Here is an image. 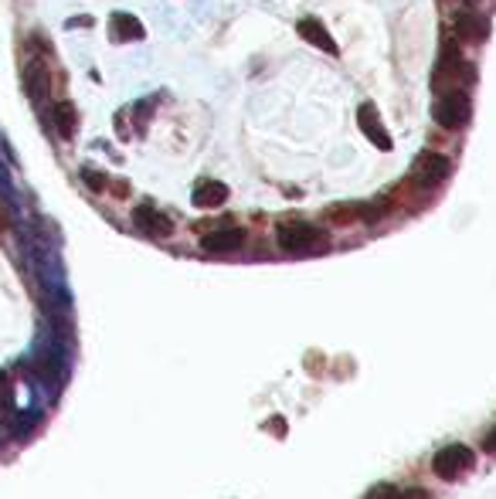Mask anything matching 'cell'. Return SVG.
Wrapping results in <instances>:
<instances>
[{
    "label": "cell",
    "mask_w": 496,
    "mask_h": 499,
    "mask_svg": "<svg viewBox=\"0 0 496 499\" xmlns=\"http://www.w3.org/2000/svg\"><path fill=\"white\" fill-rule=\"evenodd\" d=\"M275 238H279V248L289 255H310V252L327 248V235L310 221H286V225H279Z\"/></svg>",
    "instance_id": "cell-1"
},
{
    "label": "cell",
    "mask_w": 496,
    "mask_h": 499,
    "mask_svg": "<svg viewBox=\"0 0 496 499\" xmlns=\"http://www.w3.org/2000/svg\"><path fill=\"white\" fill-rule=\"evenodd\" d=\"M470 115H472V105L466 89H449L442 99L435 103V123L445 129H462L470 123Z\"/></svg>",
    "instance_id": "cell-2"
},
{
    "label": "cell",
    "mask_w": 496,
    "mask_h": 499,
    "mask_svg": "<svg viewBox=\"0 0 496 499\" xmlns=\"http://www.w3.org/2000/svg\"><path fill=\"white\" fill-rule=\"evenodd\" d=\"M432 469H435V475H442V479H459L466 469H472V448L445 445L442 452L432 459Z\"/></svg>",
    "instance_id": "cell-3"
},
{
    "label": "cell",
    "mask_w": 496,
    "mask_h": 499,
    "mask_svg": "<svg viewBox=\"0 0 496 499\" xmlns=\"http://www.w3.org/2000/svg\"><path fill=\"white\" fill-rule=\"evenodd\" d=\"M449 177V156L442 154H422L415 164V180L422 187H439L442 180Z\"/></svg>",
    "instance_id": "cell-4"
},
{
    "label": "cell",
    "mask_w": 496,
    "mask_h": 499,
    "mask_svg": "<svg viewBox=\"0 0 496 499\" xmlns=\"http://www.w3.org/2000/svg\"><path fill=\"white\" fill-rule=\"evenodd\" d=\"M242 245H245V231L242 228H218L201 238V248L211 252V255H228V252H238Z\"/></svg>",
    "instance_id": "cell-5"
},
{
    "label": "cell",
    "mask_w": 496,
    "mask_h": 499,
    "mask_svg": "<svg viewBox=\"0 0 496 499\" xmlns=\"http://www.w3.org/2000/svg\"><path fill=\"white\" fill-rule=\"evenodd\" d=\"M357 123H361V129H364V136L378 150H392V136H388V129H384V123H381L378 115V105L374 103H364L361 105V113H357Z\"/></svg>",
    "instance_id": "cell-6"
},
{
    "label": "cell",
    "mask_w": 496,
    "mask_h": 499,
    "mask_svg": "<svg viewBox=\"0 0 496 499\" xmlns=\"http://www.w3.org/2000/svg\"><path fill=\"white\" fill-rule=\"evenodd\" d=\"M133 221H136V228L146 231V235H154V238H167V235H174V221H170L164 211H157V207H150V205L136 207V211H133Z\"/></svg>",
    "instance_id": "cell-7"
},
{
    "label": "cell",
    "mask_w": 496,
    "mask_h": 499,
    "mask_svg": "<svg viewBox=\"0 0 496 499\" xmlns=\"http://www.w3.org/2000/svg\"><path fill=\"white\" fill-rule=\"evenodd\" d=\"M456 35L459 41H466V45H483V41L490 38V21H486L483 14L462 11L456 14Z\"/></svg>",
    "instance_id": "cell-8"
},
{
    "label": "cell",
    "mask_w": 496,
    "mask_h": 499,
    "mask_svg": "<svg viewBox=\"0 0 496 499\" xmlns=\"http://www.w3.org/2000/svg\"><path fill=\"white\" fill-rule=\"evenodd\" d=\"M300 38L310 41V45L320 48V52L337 55V41L330 38V31L323 27V21H316V17H303L300 21Z\"/></svg>",
    "instance_id": "cell-9"
},
{
    "label": "cell",
    "mask_w": 496,
    "mask_h": 499,
    "mask_svg": "<svg viewBox=\"0 0 496 499\" xmlns=\"http://www.w3.org/2000/svg\"><path fill=\"white\" fill-rule=\"evenodd\" d=\"M228 201V187L222 180H201L194 191V205L197 207H222Z\"/></svg>",
    "instance_id": "cell-10"
},
{
    "label": "cell",
    "mask_w": 496,
    "mask_h": 499,
    "mask_svg": "<svg viewBox=\"0 0 496 499\" xmlns=\"http://www.w3.org/2000/svg\"><path fill=\"white\" fill-rule=\"evenodd\" d=\"M52 119H55V129H58V136H62V140H72V136H75V126H79V113H75V105H72V103H58V105H55Z\"/></svg>",
    "instance_id": "cell-11"
},
{
    "label": "cell",
    "mask_w": 496,
    "mask_h": 499,
    "mask_svg": "<svg viewBox=\"0 0 496 499\" xmlns=\"http://www.w3.org/2000/svg\"><path fill=\"white\" fill-rule=\"evenodd\" d=\"M113 38L116 41H140L144 38V25L130 17V14H113Z\"/></svg>",
    "instance_id": "cell-12"
},
{
    "label": "cell",
    "mask_w": 496,
    "mask_h": 499,
    "mask_svg": "<svg viewBox=\"0 0 496 499\" xmlns=\"http://www.w3.org/2000/svg\"><path fill=\"white\" fill-rule=\"evenodd\" d=\"M27 89H31V95H45V89H48V68L45 65H27Z\"/></svg>",
    "instance_id": "cell-13"
},
{
    "label": "cell",
    "mask_w": 496,
    "mask_h": 499,
    "mask_svg": "<svg viewBox=\"0 0 496 499\" xmlns=\"http://www.w3.org/2000/svg\"><path fill=\"white\" fill-rule=\"evenodd\" d=\"M82 177H85V184H89L92 191H103V187H105V177H103V174H95V170H85Z\"/></svg>",
    "instance_id": "cell-14"
},
{
    "label": "cell",
    "mask_w": 496,
    "mask_h": 499,
    "mask_svg": "<svg viewBox=\"0 0 496 499\" xmlns=\"http://www.w3.org/2000/svg\"><path fill=\"white\" fill-rule=\"evenodd\" d=\"M394 499H429L425 489H405V493H394Z\"/></svg>",
    "instance_id": "cell-15"
},
{
    "label": "cell",
    "mask_w": 496,
    "mask_h": 499,
    "mask_svg": "<svg viewBox=\"0 0 496 499\" xmlns=\"http://www.w3.org/2000/svg\"><path fill=\"white\" fill-rule=\"evenodd\" d=\"M394 493H398V489H392V486H378L374 493H371V499H394Z\"/></svg>",
    "instance_id": "cell-16"
},
{
    "label": "cell",
    "mask_w": 496,
    "mask_h": 499,
    "mask_svg": "<svg viewBox=\"0 0 496 499\" xmlns=\"http://www.w3.org/2000/svg\"><path fill=\"white\" fill-rule=\"evenodd\" d=\"M483 448H486V452H493V455H496V432H490V435H486Z\"/></svg>",
    "instance_id": "cell-17"
},
{
    "label": "cell",
    "mask_w": 496,
    "mask_h": 499,
    "mask_svg": "<svg viewBox=\"0 0 496 499\" xmlns=\"http://www.w3.org/2000/svg\"><path fill=\"white\" fill-rule=\"evenodd\" d=\"M7 228V215H4V207H0V231Z\"/></svg>",
    "instance_id": "cell-18"
},
{
    "label": "cell",
    "mask_w": 496,
    "mask_h": 499,
    "mask_svg": "<svg viewBox=\"0 0 496 499\" xmlns=\"http://www.w3.org/2000/svg\"><path fill=\"white\" fill-rule=\"evenodd\" d=\"M462 4H480V0H462Z\"/></svg>",
    "instance_id": "cell-19"
}]
</instances>
